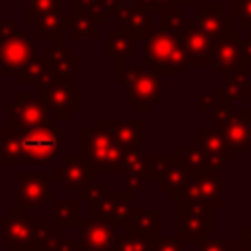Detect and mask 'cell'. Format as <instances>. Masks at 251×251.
<instances>
[{
    "instance_id": "obj_1",
    "label": "cell",
    "mask_w": 251,
    "mask_h": 251,
    "mask_svg": "<svg viewBox=\"0 0 251 251\" xmlns=\"http://www.w3.org/2000/svg\"><path fill=\"white\" fill-rule=\"evenodd\" d=\"M61 153V129L55 126L16 129L4 126L0 131V161L12 163H47Z\"/></svg>"
},
{
    "instance_id": "obj_2",
    "label": "cell",
    "mask_w": 251,
    "mask_h": 251,
    "mask_svg": "<svg viewBox=\"0 0 251 251\" xmlns=\"http://www.w3.org/2000/svg\"><path fill=\"white\" fill-rule=\"evenodd\" d=\"M80 139V155L98 171V173H110L116 171L124 175L129 165V153L108 129L96 126V127H80L78 131Z\"/></svg>"
},
{
    "instance_id": "obj_3",
    "label": "cell",
    "mask_w": 251,
    "mask_h": 251,
    "mask_svg": "<svg viewBox=\"0 0 251 251\" xmlns=\"http://www.w3.org/2000/svg\"><path fill=\"white\" fill-rule=\"evenodd\" d=\"M27 210L16 206L0 218V239L8 251H31L45 243L53 226L47 227L41 216H27Z\"/></svg>"
},
{
    "instance_id": "obj_4",
    "label": "cell",
    "mask_w": 251,
    "mask_h": 251,
    "mask_svg": "<svg viewBox=\"0 0 251 251\" xmlns=\"http://www.w3.org/2000/svg\"><path fill=\"white\" fill-rule=\"evenodd\" d=\"M141 65L157 71L159 75H186L190 61L180 41V35L165 29H153L145 37Z\"/></svg>"
},
{
    "instance_id": "obj_5",
    "label": "cell",
    "mask_w": 251,
    "mask_h": 251,
    "mask_svg": "<svg viewBox=\"0 0 251 251\" xmlns=\"http://www.w3.org/2000/svg\"><path fill=\"white\" fill-rule=\"evenodd\" d=\"M116 82L124 86V98L135 112H149L163 94L161 75L145 65L124 67V61H116Z\"/></svg>"
},
{
    "instance_id": "obj_6",
    "label": "cell",
    "mask_w": 251,
    "mask_h": 251,
    "mask_svg": "<svg viewBox=\"0 0 251 251\" xmlns=\"http://www.w3.org/2000/svg\"><path fill=\"white\" fill-rule=\"evenodd\" d=\"M80 198L88 200V218H114L120 227L127 226L133 210V190H110L104 180H98L82 190Z\"/></svg>"
},
{
    "instance_id": "obj_7",
    "label": "cell",
    "mask_w": 251,
    "mask_h": 251,
    "mask_svg": "<svg viewBox=\"0 0 251 251\" xmlns=\"http://www.w3.org/2000/svg\"><path fill=\"white\" fill-rule=\"evenodd\" d=\"M176 202H192L210 210L224 208V175L222 171L190 173V178L176 194Z\"/></svg>"
},
{
    "instance_id": "obj_8",
    "label": "cell",
    "mask_w": 251,
    "mask_h": 251,
    "mask_svg": "<svg viewBox=\"0 0 251 251\" xmlns=\"http://www.w3.org/2000/svg\"><path fill=\"white\" fill-rule=\"evenodd\" d=\"M214 212L210 208L192 204V202H178L176 210V233L182 243L198 245L200 241L214 235Z\"/></svg>"
},
{
    "instance_id": "obj_9",
    "label": "cell",
    "mask_w": 251,
    "mask_h": 251,
    "mask_svg": "<svg viewBox=\"0 0 251 251\" xmlns=\"http://www.w3.org/2000/svg\"><path fill=\"white\" fill-rule=\"evenodd\" d=\"M35 94L43 98L55 120H71L80 110V84L71 78H51L35 86Z\"/></svg>"
},
{
    "instance_id": "obj_10",
    "label": "cell",
    "mask_w": 251,
    "mask_h": 251,
    "mask_svg": "<svg viewBox=\"0 0 251 251\" xmlns=\"http://www.w3.org/2000/svg\"><path fill=\"white\" fill-rule=\"evenodd\" d=\"M10 120L8 126L16 129H31V127H47L53 126L55 116L49 106L43 102L39 94L18 92L16 98L8 104Z\"/></svg>"
},
{
    "instance_id": "obj_11",
    "label": "cell",
    "mask_w": 251,
    "mask_h": 251,
    "mask_svg": "<svg viewBox=\"0 0 251 251\" xmlns=\"http://www.w3.org/2000/svg\"><path fill=\"white\" fill-rule=\"evenodd\" d=\"M241 25H233L227 33L216 39V49H214V63L212 69L218 76H227V75H249L251 67L245 63L243 57V47H241Z\"/></svg>"
},
{
    "instance_id": "obj_12",
    "label": "cell",
    "mask_w": 251,
    "mask_h": 251,
    "mask_svg": "<svg viewBox=\"0 0 251 251\" xmlns=\"http://www.w3.org/2000/svg\"><path fill=\"white\" fill-rule=\"evenodd\" d=\"M216 129H220L229 145L233 155L243 157L251 153V112L233 110V106L224 108L216 116Z\"/></svg>"
},
{
    "instance_id": "obj_13",
    "label": "cell",
    "mask_w": 251,
    "mask_h": 251,
    "mask_svg": "<svg viewBox=\"0 0 251 251\" xmlns=\"http://www.w3.org/2000/svg\"><path fill=\"white\" fill-rule=\"evenodd\" d=\"M98 171L78 153V155H63L59 163L53 167V176L61 184L63 190H86L98 182Z\"/></svg>"
},
{
    "instance_id": "obj_14",
    "label": "cell",
    "mask_w": 251,
    "mask_h": 251,
    "mask_svg": "<svg viewBox=\"0 0 251 251\" xmlns=\"http://www.w3.org/2000/svg\"><path fill=\"white\" fill-rule=\"evenodd\" d=\"M55 180L51 175H37V173H18L16 176V206L24 210H33L45 206L53 200L51 182Z\"/></svg>"
},
{
    "instance_id": "obj_15",
    "label": "cell",
    "mask_w": 251,
    "mask_h": 251,
    "mask_svg": "<svg viewBox=\"0 0 251 251\" xmlns=\"http://www.w3.org/2000/svg\"><path fill=\"white\" fill-rule=\"evenodd\" d=\"M35 55L33 41L24 31L2 35L0 39V73L6 76H18L25 63Z\"/></svg>"
},
{
    "instance_id": "obj_16",
    "label": "cell",
    "mask_w": 251,
    "mask_h": 251,
    "mask_svg": "<svg viewBox=\"0 0 251 251\" xmlns=\"http://www.w3.org/2000/svg\"><path fill=\"white\" fill-rule=\"evenodd\" d=\"M180 41L188 55L190 67H212L214 63V49L216 37L210 35L206 29L198 25V22H186L184 29L180 31Z\"/></svg>"
},
{
    "instance_id": "obj_17",
    "label": "cell",
    "mask_w": 251,
    "mask_h": 251,
    "mask_svg": "<svg viewBox=\"0 0 251 251\" xmlns=\"http://www.w3.org/2000/svg\"><path fill=\"white\" fill-rule=\"evenodd\" d=\"M120 224L114 218H84L78 229V239L82 247L96 249V251H114L118 241L116 229Z\"/></svg>"
},
{
    "instance_id": "obj_18",
    "label": "cell",
    "mask_w": 251,
    "mask_h": 251,
    "mask_svg": "<svg viewBox=\"0 0 251 251\" xmlns=\"http://www.w3.org/2000/svg\"><path fill=\"white\" fill-rule=\"evenodd\" d=\"M196 22L202 29H206L210 35L216 39L227 33L233 25H237V20L231 12L224 8V4L218 2H206V4H196Z\"/></svg>"
},
{
    "instance_id": "obj_19",
    "label": "cell",
    "mask_w": 251,
    "mask_h": 251,
    "mask_svg": "<svg viewBox=\"0 0 251 251\" xmlns=\"http://www.w3.org/2000/svg\"><path fill=\"white\" fill-rule=\"evenodd\" d=\"M43 57H45L51 73L55 75V78H73V76L80 75V57H76L71 47L63 45L61 39L53 41V45L45 47Z\"/></svg>"
},
{
    "instance_id": "obj_20",
    "label": "cell",
    "mask_w": 251,
    "mask_h": 251,
    "mask_svg": "<svg viewBox=\"0 0 251 251\" xmlns=\"http://www.w3.org/2000/svg\"><path fill=\"white\" fill-rule=\"evenodd\" d=\"M127 151H143V120H98Z\"/></svg>"
},
{
    "instance_id": "obj_21",
    "label": "cell",
    "mask_w": 251,
    "mask_h": 251,
    "mask_svg": "<svg viewBox=\"0 0 251 251\" xmlns=\"http://www.w3.org/2000/svg\"><path fill=\"white\" fill-rule=\"evenodd\" d=\"M116 25L133 33L137 39H145L155 27L151 24V12L141 8L139 4H122L116 10Z\"/></svg>"
},
{
    "instance_id": "obj_22",
    "label": "cell",
    "mask_w": 251,
    "mask_h": 251,
    "mask_svg": "<svg viewBox=\"0 0 251 251\" xmlns=\"http://www.w3.org/2000/svg\"><path fill=\"white\" fill-rule=\"evenodd\" d=\"M196 145L206 151L210 157L218 159L224 167L231 163V159L235 157L231 151V145L227 141V137L220 131V129H206V127H198L196 129Z\"/></svg>"
},
{
    "instance_id": "obj_23",
    "label": "cell",
    "mask_w": 251,
    "mask_h": 251,
    "mask_svg": "<svg viewBox=\"0 0 251 251\" xmlns=\"http://www.w3.org/2000/svg\"><path fill=\"white\" fill-rule=\"evenodd\" d=\"M126 231H133V233L145 235L153 241H159L163 237V233H161V210L159 208H153V210L133 208L129 222L126 226Z\"/></svg>"
},
{
    "instance_id": "obj_24",
    "label": "cell",
    "mask_w": 251,
    "mask_h": 251,
    "mask_svg": "<svg viewBox=\"0 0 251 251\" xmlns=\"http://www.w3.org/2000/svg\"><path fill=\"white\" fill-rule=\"evenodd\" d=\"M135 35L116 25L106 31V57L116 61H126L135 57Z\"/></svg>"
},
{
    "instance_id": "obj_25",
    "label": "cell",
    "mask_w": 251,
    "mask_h": 251,
    "mask_svg": "<svg viewBox=\"0 0 251 251\" xmlns=\"http://www.w3.org/2000/svg\"><path fill=\"white\" fill-rule=\"evenodd\" d=\"M175 157L190 171V173H200V171H222L224 165L210 157L206 151H202L198 145L190 147V145H180L175 153Z\"/></svg>"
},
{
    "instance_id": "obj_26",
    "label": "cell",
    "mask_w": 251,
    "mask_h": 251,
    "mask_svg": "<svg viewBox=\"0 0 251 251\" xmlns=\"http://www.w3.org/2000/svg\"><path fill=\"white\" fill-rule=\"evenodd\" d=\"M216 90L229 104L251 102V78L249 75H227L216 84Z\"/></svg>"
},
{
    "instance_id": "obj_27",
    "label": "cell",
    "mask_w": 251,
    "mask_h": 251,
    "mask_svg": "<svg viewBox=\"0 0 251 251\" xmlns=\"http://www.w3.org/2000/svg\"><path fill=\"white\" fill-rule=\"evenodd\" d=\"M84 222V218L80 216V198L73 200V198H59L53 200V227L63 231V227H71L76 226L80 227V224Z\"/></svg>"
},
{
    "instance_id": "obj_28",
    "label": "cell",
    "mask_w": 251,
    "mask_h": 251,
    "mask_svg": "<svg viewBox=\"0 0 251 251\" xmlns=\"http://www.w3.org/2000/svg\"><path fill=\"white\" fill-rule=\"evenodd\" d=\"M75 12L71 14L69 18V33L73 39H78V37H90V39H96L98 37V18L88 12L86 8L78 6V2L75 0Z\"/></svg>"
},
{
    "instance_id": "obj_29",
    "label": "cell",
    "mask_w": 251,
    "mask_h": 251,
    "mask_svg": "<svg viewBox=\"0 0 251 251\" xmlns=\"http://www.w3.org/2000/svg\"><path fill=\"white\" fill-rule=\"evenodd\" d=\"M33 24H35V37L37 39L59 41L63 31H67V20L59 8H53L45 14H41Z\"/></svg>"
},
{
    "instance_id": "obj_30",
    "label": "cell",
    "mask_w": 251,
    "mask_h": 251,
    "mask_svg": "<svg viewBox=\"0 0 251 251\" xmlns=\"http://www.w3.org/2000/svg\"><path fill=\"white\" fill-rule=\"evenodd\" d=\"M188 178H190V171L173 155L169 167L165 169V173H163V176H161V180H159V188H161L163 192H167L171 200H176L178 190L184 186V182H186Z\"/></svg>"
},
{
    "instance_id": "obj_31",
    "label": "cell",
    "mask_w": 251,
    "mask_h": 251,
    "mask_svg": "<svg viewBox=\"0 0 251 251\" xmlns=\"http://www.w3.org/2000/svg\"><path fill=\"white\" fill-rule=\"evenodd\" d=\"M51 78H55V75L51 73L45 57H37V55H33L18 75L20 84H33V86H39Z\"/></svg>"
},
{
    "instance_id": "obj_32",
    "label": "cell",
    "mask_w": 251,
    "mask_h": 251,
    "mask_svg": "<svg viewBox=\"0 0 251 251\" xmlns=\"http://www.w3.org/2000/svg\"><path fill=\"white\" fill-rule=\"evenodd\" d=\"M233 104H229L227 100L222 98V94L214 88L210 92H200L198 94V100H196V110L200 114H204L206 120H216V116L224 110V108H229Z\"/></svg>"
},
{
    "instance_id": "obj_33",
    "label": "cell",
    "mask_w": 251,
    "mask_h": 251,
    "mask_svg": "<svg viewBox=\"0 0 251 251\" xmlns=\"http://www.w3.org/2000/svg\"><path fill=\"white\" fill-rule=\"evenodd\" d=\"M157 241L133 233V231H126L124 235H118V241L114 245V251H155Z\"/></svg>"
},
{
    "instance_id": "obj_34",
    "label": "cell",
    "mask_w": 251,
    "mask_h": 251,
    "mask_svg": "<svg viewBox=\"0 0 251 251\" xmlns=\"http://www.w3.org/2000/svg\"><path fill=\"white\" fill-rule=\"evenodd\" d=\"M173 155H145L143 159V175L147 182H159L165 169L169 167Z\"/></svg>"
},
{
    "instance_id": "obj_35",
    "label": "cell",
    "mask_w": 251,
    "mask_h": 251,
    "mask_svg": "<svg viewBox=\"0 0 251 251\" xmlns=\"http://www.w3.org/2000/svg\"><path fill=\"white\" fill-rule=\"evenodd\" d=\"M186 16L180 8H169V10H163L159 12V27L169 31V33H176L180 35V31L184 29L186 25Z\"/></svg>"
},
{
    "instance_id": "obj_36",
    "label": "cell",
    "mask_w": 251,
    "mask_h": 251,
    "mask_svg": "<svg viewBox=\"0 0 251 251\" xmlns=\"http://www.w3.org/2000/svg\"><path fill=\"white\" fill-rule=\"evenodd\" d=\"M43 247L47 251H75L76 249V243H73V237L71 235H67V233H63V231H59V229L53 227V231L45 239Z\"/></svg>"
},
{
    "instance_id": "obj_37",
    "label": "cell",
    "mask_w": 251,
    "mask_h": 251,
    "mask_svg": "<svg viewBox=\"0 0 251 251\" xmlns=\"http://www.w3.org/2000/svg\"><path fill=\"white\" fill-rule=\"evenodd\" d=\"M233 249V237L222 235V237H208L196 245V251H231Z\"/></svg>"
},
{
    "instance_id": "obj_38",
    "label": "cell",
    "mask_w": 251,
    "mask_h": 251,
    "mask_svg": "<svg viewBox=\"0 0 251 251\" xmlns=\"http://www.w3.org/2000/svg\"><path fill=\"white\" fill-rule=\"evenodd\" d=\"M231 14L241 29H251V0H231Z\"/></svg>"
},
{
    "instance_id": "obj_39",
    "label": "cell",
    "mask_w": 251,
    "mask_h": 251,
    "mask_svg": "<svg viewBox=\"0 0 251 251\" xmlns=\"http://www.w3.org/2000/svg\"><path fill=\"white\" fill-rule=\"evenodd\" d=\"M57 8V0H29V12H27V22H35L41 14Z\"/></svg>"
},
{
    "instance_id": "obj_40",
    "label": "cell",
    "mask_w": 251,
    "mask_h": 251,
    "mask_svg": "<svg viewBox=\"0 0 251 251\" xmlns=\"http://www.w3.org/2000/svg\"><path fill=\"white\" fill-rule=\"evenodd\" d=\"M135 4H139L141 8H145L147 12H163L169 8H178L180 0H133Z\"/></svg>"
},
{
    "instance_id": "obj_41",
    "label": "cell",
    "mask_w": 251,
    "mask_h": 251,
    "mask_svg": "<svg viewBox=\"0 0 251 251\" xmlns=\"http://www.w3.org/2000/svg\"><path fill=\"white\" fill-rule=\"evenodd\" d=\"M155 251H186V243H182L180 237L163 235V237L157 241Z\"/></svg>"
},
{
    "instance_id": "obj_42",
    "label": "cell",
    "mask_w": 251,
    "mask_h": 251,
    "mask_svg": "<svg viewBox=\"0 0 251 251\" xmlns=\"http://www.w3.org/2000/svg\"><path fill=\"white\" fill-rule=\"evenodd\" d=\"M78 2V6H82V8H86L88 12H92L96 18H98V22H106L108 20V10L104 8V2L102 0H76Z\"/></svg>"
},
{
    "instance_id": "obj_43",
    "label": "cell",
    "mask_w": 251,
    "mask_h": 251,
    "mask_svg": "<svg viewBox=\"0 0 251 251\" xmlns=\"http://www.w3.org/2000/svg\"><path fill=\"white\" fill-rule=\"evenodd\" d=\"M241 47H243L245 63L251 67V29H243V33H241Z\"/></svg>"
},
{
    "instance_id": "obj_44",
    "label": "cell",
    "mask_w": 251,
    "mask_h": 251,
    "mask_svg": "<svg viewBox=\"0 0 251 251\" xmlns=\"http://www.w3.org/2000/svg\"><path fill=\"white\" fill-rule=\"evenodd\" d=\"M239 239H241V243H245L247 247H251V226H241Z\"/></svg>"
},
{
    "instance_id": "obj_45",
    "label": "cell",
    "mask_w": 251,
    "mask_h": 251,
    "mask_svg": "<svg viewBox=\"0 0 251 251\" xmlns=\"http://www.w3.org/2000/svg\"><path fill=\"white\" fill-rule=\"evenodd\" d=\"M102 2H104V8L108 10V14H116V10L122 4H126V0H102Z\"/></svg>"
},
{
    "instance_id": "obj_46",
    "label": "cell",
    "mask_w": 251,
    "mask_h": 251,
    "mask_svg": "<svg viewBox=\"0 0 251 251\" xmlns=\"http://www.w3.org/2000/svg\"><path fill=\"white\" fill-rule=\"evenodd\" d=\"M231 251H251V247H247L245 243H233V249Z\"/></svg>"
},
{
    "instance_id": "obj_47",
    "label": "cell",
    "mask_w": 251,
    "mask_h": 251,
    "mask_svg": "<svg viewBox=\"0 0 251 251\" xmlns=\"http://www.w3.org/2000/svg\"><path fill=\"white\" fill-rule=\"evenodd\" d=\"M75 251H96V249H88V247H82V245H80V243H78V245H76V249H75Z\"/></svg>"
},
{
    "instance_id": "obj_48",
    "label": "cell",
    "mask_w": 251,
    "mask_h": 251,
    "mask_svg": "<svg viewBox=\"0 0 251 251\" xmlns=\"http://www.w3.org/2000/svg\"><path fill=\"white\" fill-rule=\"evenodd\" d=\"M180 4H194V6H196L198 0H180Z\"/></svg>"
},
{
    "instance_id": "obj_49",
    "label": "cell",
    "mask_w": 251,
    "mask_h": 251,
    "mask_svg": "<svg viewBox=\"0 0 251 251\" xmlns=\"http://www.w3.org/2000/svg\"><path fill=\"white\" fill-rule=\"evenodd\" d=\"M31 251H47L43 245H39V247H35V249H31Z\"/></svg>"
},
{
    "instance_id": "obj_50",
    "label": "cell",
    "mask_w": 251,
    "mask_h": 251,
    "mask_svg": "<svg viewBox=\"0 0 251 251\" xmlns=\"http://www.w3.org/2000/svg\"><path fill=\"white\" fill-rule=\"evenodd\" d=\"M57 2H59V0H57Z\"/></svg>"
}]
</instances>
